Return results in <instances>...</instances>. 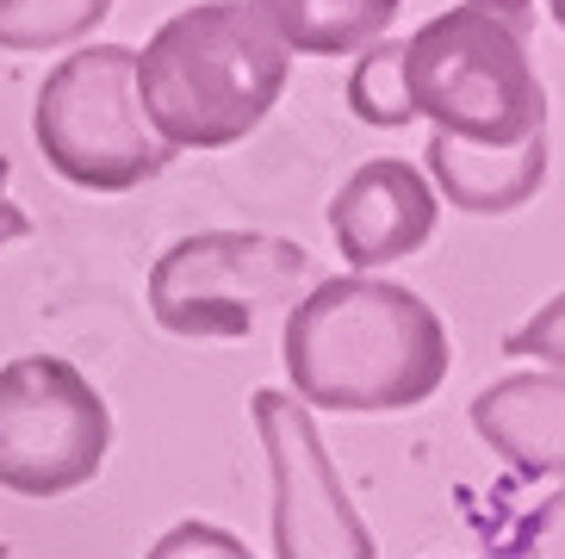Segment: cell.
Wrapping results in <instances>:
<instances>
[{
    "instance_id": "13",
    "label": "cell",
    "mask_w": 565,
    "mask_h": 559,
    "mask_svg": "<svg viewBox=\"0 0 565 559\" xmlns=\"http://www.w3.org/2000/svg\"><path fill=\"white\" fill-rule=\"evenodd\" d=\"M361 63L349 75V113L361 125H380V131H398L411 125V106H404V75H398V44H373L354 50Z\"/></svg>"
},
{
    "instance_id": "1",
    "label": "cell",
    "mask_w": 565,
    "mask_h": 559,
    "mask_svg": "<svg viewBox=\"0 0 565 559\" xmlns=\"http://www.w3.org/2000/svg\"><path fill=\"white\" fill-rule=\"evenodd\" d=\"M280 361L305 411H416L454 367L448 324L423 293L373 274H330L292 305Z\"/></svg>"
},
{
    "instance_id": "12",
    "label": "cell",
    "mask_w": 565,
    "mask_h": 559,
    "mask_svg": "<svg viewBox=\"0 0 565 559\" xmlns=\"http://www.w3.org/2000/svg\"><path fill=\"white\" fill-rule=\"evenodd\" d=\"M113 13V0H0V50L38 56L94 38V25Z\"/></svg>"
},
{
    "instance_id": "16",
    "label": "cell",
    "mask_w": 565,
    "mask_h": 559,
    "mask_svg": "<svg viewBox=\"0 0 565 559\" xmlns=\"http://www.w3.org/2000/svg\"><path fill=\"white\" fill-rule=\"evenodd\" d=\"M559 317H565V305L547 298V312L534 317L529 329H515L510 342H503V355H547V367H559Z\"/></svg>"
},
{
    "instance_id": "8",
    "label": "cell",
    "mask_w": 565,
    "mask_h": 559,
    "mask_svg": "<svg viewBox=\"0 0 565 559\" xmlns=\"http://www.w3.org/2000/svg\"><path fill=\"white\" fill-rule=\"evenodd\" d=\"M435 218H441V199H435L429 175L398 156L361 162L330 199V236L354 274L416 255L435 236Z\"/></svg>"
},
{
    "instance_id": "7",
    "label": "cell",
    "mask_w": 565,
    "mask_h": 559,
    "mask_svg": "<svg viewBox=\"0 0 565 559\" xmlns=\"http://www.w3.org/2000/svg\"><path fill=\"white\" fill-rule=\"evenodd\" d=\"M249 411L267 447V473H274V559H380L361 510L335 478L311 411L274 386L255 392Z\"/></svg>"
},
{
    "instance_id": "9",
    "label": "cell",
    "mask_w": 565,
    "mask_h": 559,
    "mask_svg": "<svg viewBox=\"0 0 565 559\" xmlns=\"http://www.w3.org/2000/svg\"><path fill=\"white\" fill-rule=\"evenodd\" d=\"M472 429L498 447L522 478H559L565 466V386L559 367L547 373H510L491 379L472 398Z\"/></svg>"
},
{
    "instance_id": "14",
    "label": "cell",
    "mask_w": 565,
    "mask_h": 559,
    "mask_svg": "<svg viewBox=\"0 0 565 559\" xmlns=\"http://www.w3.org/2000/svg\"><path fill=\"white\" fill-rule=\"evenodd\" d=\"M559 523H565V504H559V492H547L541 504H522L510 528H491V553L498 559H559Z\"/></svg>"
},
{
    "instance_id": "5",
    "label": "cell",
    "mask_w": 565,
    "mask_h": 559,
    "mask_svg": "<svg viewBox=\"0 0 565 559\" xmlns=\"http://www.w3.org/2000/svg\"><path fill=\"white\" fill-rule=\"evenodd\" d=\"M311 255L292 236L262 231H200L168 243L150 267V317L186 342L255 336L274 305L299 298Z\"/></svg>"
},
{
    "instance_id": "10",
    "label": "cell",
    "mask_w": 565,
    "mask_h": 559,
    "mask_svg": "<svg viewBox=\"0 0 565 559\" xmlns=\"http://www.w3.org/2000/svg\"><path fill=\"white\" fill-rule=\"evenodd\" d=\"M429 162V187L448 205L472 218H503L515 205H529L547 181V131L529 144H454V137H429L423 149Z\"/></svg>"
},
{
    "instance_id": "11",
    "label": "cell",
    "mask_w": 565,
    "mask_h": 559,
    "mask_svg": "<svg viewBox=\"0 0 565 559\" xmlns=\"http://www.w3.org/2000/svg\"><path fill=\"white\" fill-rule=\"evenodd\" d=\"M292 56H354L398 19L404 0H243Z\"/></svg>"
},
{
    "instance_id": "18",
    "label": "cell",
    "mask_w": 565,
    "mask_h": 559,
    "mask_svg": "<svg viewBox=\"0 0 565 559\" xmlns=\"http://www.w3.org/2000/svg\"><path fill=\"white\" fill-rule=\"evenodd\" d=\"M0 559H7V547H0Z\"/></svg>"
},
{
    "instance_id": "15",
    "label": "cell",
    "mask_w": 565,
    "mask_h": 559,
    "mask_svg": "<svg viewBox=\"0 0 565 559\" xmlns=\"http://www.w3.org/2000/svg\"><path fill=\"white\" fill-rule=\"evenodd\" d=\"M143 559H255V553L243 547V535L217 523H174Z\"/></svg>"
},
{
    "instance_id": "6",
    "label": "cell",
    "mask_w": 565,
    "mask_h": 559,
    "mask_svg": "<svg viewBox=\"0 0 565 559\" xmlns=\"http://www.w3.org/2000/svg\"><path fill=\"white\" fill-rule=\"evenodd\" d=\"M113 447V416L94 379L63 355L0 367V485L13 497H68L94 485Z\"/></svg>"
},
{
    "instance_id": "3",
    "label": "cell",
    "mask_w": 565,
    "mask_h": 559,
    "mask_svg": "<svg viewBox=\"0 0 565 559\" xmlns=\"http://www.w3.org/2000/svg\"><path fill=\"white\" fill-rule=\"evenodd\" d=\"M404 106L454 144H529L547 131L534 0H460L398 44Z\"/></svg>"
},
{
    "instance_id": "4",
    "label": "cell",
    "mask_w": 565,
    "mask_h": 559,
    "mask_svg": "<svg viewBox=\"0 0 565 559\" xmlns=\"http://www.w3.org/2000/svg\"><path fill=\"white\" fill-rule=\"evenodd\" d=\"M32 137L44 162L82 193H131L156 181L174 149L156 144L137 106V50H68L32 99Z\"/></svg>"
},
{
    "instance_id": "17",
    "label": "cell",
    "mask_w": 565,
    "mask_h": 559,
    "mask_svg": "<svg viewBox=\"0 0 565 559\" xmlns=\"http://www.w3.org/2000/svg\"><path fill=\"white\" fill-rule=\"evenodd\" d=\"M7 175H13V162L0 156V249H7V243H19V236L32 231V218L19 212L13 199H7Z\"/></svg>"
},
{
    "instance_id": "2",
    "label": "cell",
    "mask_w": 565,
    "mask_h": 559,
    "mask_svg": "<svg viewBox=\"0 0 565 559\" xmlns=\"http://www.w3.org/2000/svg\"><path fill=\"white\" fill-rule=\"evenodd\" d=\"M292 50L243 0H200L137 50V106L162 149H231L286 94Z\"/></svg>"
}]
</instances>
